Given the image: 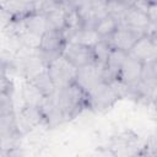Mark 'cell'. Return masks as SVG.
Masks as SVG:
<instances>
[{
  "instance_id": "603a6c76",
  "label": "cell",
  "mask_w": 157,
  "mask_h": 157,
  "mask_svg": "<svg viewBox=\"0 0 157 157\" xmlns=\"http://www.w3.org/2000/svg\"><path fill=\"white\" fill-rule=\"evenodd\" d=\"M12 83L6 75V67H0V93H11Z\"/></svg>"
},
{
  "instance_id": "2e32d148",
  "label": "cell",
  "mask_w": 157,
  "mask_h": 157,
  "mask_svg": "<svg viewBox=\"0 0 157 157\" xmlns=\"http://www.w3.org/2000/svg\"><path fill=\"white\" fill-rule=\"evenodd\" d=\"M119 21L115 18V17H113V16H110V15H105V16H103V17H101L96 23H94V26H93V29L96 31V33L101 37V38H107V37H109L115 29H117V27L119 26Z\"/></svg>"
},
{
  "instance_id": "52a82bcc",
  "label": "cell",
  "mask_w": 157,
  "mask_h": 157,
  "mask_svg": "<svg viewBox=\"0 0 157 157\" xmlns=\"http://www.w3.org/2000/svg\"><path fill=\"white\" fill-rule=\"evenodd\" d=\"M129 55L139 59L142 63L156 60L157 56V43H156V34L145 33L141 36L131 49L128 52Z\"/></svg>"
},
{
  "instance_id": "d4e9b609",
  "label": "cell",
  "mask_w": 157,
  "mask_h": 157,
  "mask_svg": "<svg viewBox=\"0 0 157 157\" xmlns=\"http://www.w3.org/2000/svg\"><path fill=\"white\" fill-rule=\"evenodd\" d=\"M0 67H6V63L1 56H0Z\"/></svg>"
},
{
  "instance_id": "7a4b0ae2",
  "label": "cell",
  "mask_w": 157,
  "mask_h": 157,
  "mask_svg": "<svg viewBox=\"0 0 157 157\" xmlns=\"http://www.w3.org/2000/svg\"><path fill=\"white\" fill-rule=\"evenodd\" d=\"M49 77L52 78L56 91L61 90L70 83L75 82L77 67H75L70 61H67L61 54L50 61L45 67Z\"/></svg>"
},
{
  "instance_id": "ac0fdd59",
  "label": "cell",
  "mask_w": 157,
  "mask_h": 157,
  "mask_svg": "<svg viewBox=\"0 0 157 157\" xmlns=\"http://www.w3.org/2000/svg\"><path fill=\"white\" fill-rule=\"evenodd\" d=\"M99 39H101V37L96 33V31L93 28L82 27L81 29L75 32L67 42H74V43L83 44V45H87V47H93Z\"/></svg>"
},
{
  "instance_id": "7c38bea8",
  "label": "cell",
  "mask_w": 157,
  "mask_h": 157,
  "mask_svg": "<svg viewBox=\"0 0 157 157\" xmlns=\"http://www.w3.org/2000/svg\"><path fill=\"white\" fill-rule=\"evenodd\" d=\"M128 53L120 49H115L112 48L108 59L104 64L103 67V80L104 82H110L113 80H115L118 77V74L121 69V65L124 63V60L126 59Z\"/></svg>"
},
{
  "instance_id": "30bf717a",
  "label": "cell",
  "mask_w": 157,
  "mask_h": 157,
  "mask_svg": "<svg viewBox=\"0 0 157 157\" xmlns=\"http://www.w3.org/2000/svg\"><path fill=\"white\" fill-rule=\"evenodd\" d=\"M40 110L43 113L44 121L48 128H55L65 121L63 112L56 102V93L45 97V99L40 104Z\"/></svg>"
},
{
  "instance_id": "7402d4cb",
  "label": "cell",
  "mask_w": 157,
  "mask_h": 157,
  "mask_svg": "<svg viewBox=\"0 0 157 157\" xmlns=\"http://www.w3.org/2000/svg\"><path fill=\"white\" fill-rule=\"evenodd\" d=\"M13 108L11 93H0V117L13 113Z\"/></svg>"
},
{
  "instance_id": "e0dca14e",
  "label": "cell",
  "mask_w": 157,
  "mask_h": 157,
  "mask_svg": "<svg viewBox=\"0 0 157 157\" xmlns=\"http://www.w3.org/2000/svg\"><path fill=\"white\" fill-rule=\"evenodd\" d=\"M28 81H31L45 97L48 96H52L56 92V88L52 81V78L49 77L47 70H43L40 71L39 74H37L36 76H33L32 78H29Z\"/></svg>"
},
{
  "instance_id": "6da1fadb",
  "label": "cell",
  "mask_w": 157,
  "mask_h": 157,
  "mask_svg": "<svg viewBox=\"0 0 157 157\" xmlns=\"http://www.w3.org/2000/svg\"><path fill=\"white\" fill-rule=\"evenodd\" d=\"M55 93L56 102L63 112L65 121L72 120L82 112V109L87 108V93L76 82L58 90Z\"/></svg>"
},
{
  "instance_id": "44dd1931",
  "label": "cell",
  "mask_w": 157,
  "mask_h": 157,
  "mask_svg": "<svg viewBox=\"0 0 157 157\" xmlns=\"http://www.w3.org/2000/svg\"><path fill=\"white\" fill-rule=\"evenodd\" d=\"M156 74H157L156 60L146 61L142 64L140 81H142L144 83H146L150 87H156Z\"/></svg>"
},
{
  "instance_id": "5b68a950",
  "label": "cell",
  "mask_w": 157,
  "mask_h": 157,
  "mask_svg": "<svg viewBox=\"0 0 157 157\" xmlns=\"http://www.w3.org/2000/svg\"><path fill=\"white\" fill-rule=\"evenodd\" d=\"M61 55L77 69L82 67L85 65L96 63L92 47H87L83 44L74 43V42L65 43V45L61 50Z\"/></svg>"
},
{
  "instance_id": "8992f818",
  "label": "cell",
  "mask_w": 157,
  "mask_h": 157,
  "mask_svg": "<svg viewBox=\"0 0 157 157\" xmlns=\"http://www.w3.org/2000/svg\"><path fill=\"white\" fill-rule=\"evenodd\" d=\"M103 65L98 63H92L77 69L75 82L87 93L94 86H97L103 80Z\"/></svg>"
},
{
  "instance_id": "484cf974",
  "label": "cell",
  "mask_w": 157,
  "mask_h": 157,
  "mask_svg": "<svg viewBox=\"0 0 157 157\" xmlns=\"http://www.w3.org/2000/svg\"><path fill=\"white\" fill-rule=\"evenodd\" d=\"M136 1H144V2H156V0H136Z\"/></svg>"
},
{
  "instance_id": "ffe728a7",
  "label": "cell",
  "mask_w": 157,
  "mask_h": 157,
  "mask_svg": "<svg viewBox=\"0 0 157 157\" xmlns=\"http://www.w3.org/2000/svg\"><path fill=\"white\" fill-rule=\"evenodd\" d=\"M92 50H93V54H94L96 63H98V64L104 66V64H105V61L108 59V55H109V53L112 50V47L108 43V40L105 38H101L92 47Z\"/></svg>"
},
{
  "instance_id": "9c48e42d",
  "label": "cell",
  "mask_w": 157,
  "mask_h": 157,
  "mask_svg": "<svg viewBox=\"0 0 157 157\" xmlns=\"http://www.w3.org/2000/svg\"><path fill=\"white\" fill-rule=\"evenodd\" d=\"M65 43H66V39L64 37L63 31L45 29L44 33L40 36L38 49L58 56L61 54V50H63Z\"/></svg>"
},
{
  "instance_id": "3957f363",
  "label": "cell",
  "mask_w": 157,
  "mask_h": 157,
  "mask_svg": "<svg viewBox=\"0 0 157 157\" xmlns=\"http://www.w3.org/2000/svg\"><path fill=\"white\" fill-rule=\"evenodd\" d=\"M120 99L108 82H99L90 92H87V108L94 112L104 113L109 110Z\"/></svg>"
},
{
  "instance_id": "9a60e30c",
  "label": "cell",
  "mask_w": 157,
  "mask_h": 157,
  "mask_svg": "<svg viewBox=\"0 0 157 157\" xmlns=\"http://www.w3.org/2000/svg\"><path fill=\"white\" fill-rule=\"evenodd\" d=\"M22 99L25 105L40 107V104L45 99V96L31 81L27 80V82L22 87Z\"/></svg>"
},
{
  "instance_id": "8fae6325",
  "label": "cell",
  "mask_w": 157,
  "mask_h": 157,
  "mask_svg": "<svg viewBox=\"0 0 157 157\" xmlns=\"http://www.w3.org/2000/svg\"><path fill=\"white\" fill-rule=\"evenodd\" d=\"M142 64H144L142 61H140L139 59L128 54L126 59L124 60V63L121 65V69L118 74L117 80H119L126 85H132V83L137 82L141 76Z\"/></svg>"
},
{
  "instance_id": "5bb4252c",
  "label": "cell",
  "mask_w": 157,
  "mask_h": 157,
  "mask_svg": "<svg viewBox=\"0 0 157 157\" xmlns=\"http://www.w3.org/2000/svg\"><path fill=\"white\" fill-rule=\"evenodd\" d=\"M26 32L40 37L44 31L47 29V22H45V15L40 12H31L23 18Z\"/></svg>"
},
{
  "instance_id": "ba28073f",
  "label": "cell",
  "mask_w": 157,
  "mask_h": 157,
  "mask_svg": "<svg viewBox=\"0 0 157 157\" xmlns=\"http://www.w3.org/2000/svg\"><path fill=\"white\" fill-rule=\"evenodd\" d=\"M16 119H17V125L21 134H25L37 128L40 124H45L40 107L23 105V108L18 113V118Z\"/></svg>"
},
{
  "instance_id": "d6986e66",
  "label": "cell",
  "mask_w": 157,
  "mask_h": 157,
  "mask_svg": "<svg viewBox=\"0 0 157 157\" xmlns=\"http://www.w3.org/2000/svg\"><path fill=\"white\" fill-rule=\"evenodd\" d=\"M47 29H59L63 31L65 28V7H60L45 13Z\"/></svg>"
},
{
  "instance_id": "4fadbf2b",
  "label": "cell",
  "mask_w": 157,
  "mask_h": 157,
  "mask_svg": "<svg viewBox=\"0 0 157 157\" xmlns=\"http://www.w3.org/2000/svg\"><path fill=\"white\" fill-rule=\"evenodd\" d=\"M120 23H124V25H126V26H129V27H132V28L142 29V31H145V32L150 28L151 25H153V23L150 21V18H148V16L146 15V12H145L144 10H141L140 7L135 6V5L130 6V7L125 11V13H124V16H123Z\"/></svg>"
},
{
  "instance_id": "cb8c5ba5",
  "label": "cell",
  "mask_w": 157,
  "mask_h": 157,
  "mask_svg": "<svg viewBox=\"0 0 157 157\" xmlns=\"http://www.w3.org/2000/svg\"><path fill=\"white\" fill-rule=\"evenodd\" d=\"M146 15L148 16L150 21L152 23H156V12H157V4L156 2H147L146 4V10H145Z\"/></svg>"
},
{
  "instance_id": "277c9868",
  "label": "cell",
  "mask_w": 157,
  "mask_h": 157,
  "mask_svg": "<svg viewBox=\"0 0 157 157\" xmlns=\"http://www.w3.org/2000/svg\"><path fill=\"white\" fill-rule=\"evenodd\" d=\"M145 33L146 32L142 29L132 28L124 23H119L117 29L105 39L108 40V43L110 44L112 48L120 49V50H124L128 53L131 49V47L135 44V42Z\"/></svg>"
}]
</instances>
